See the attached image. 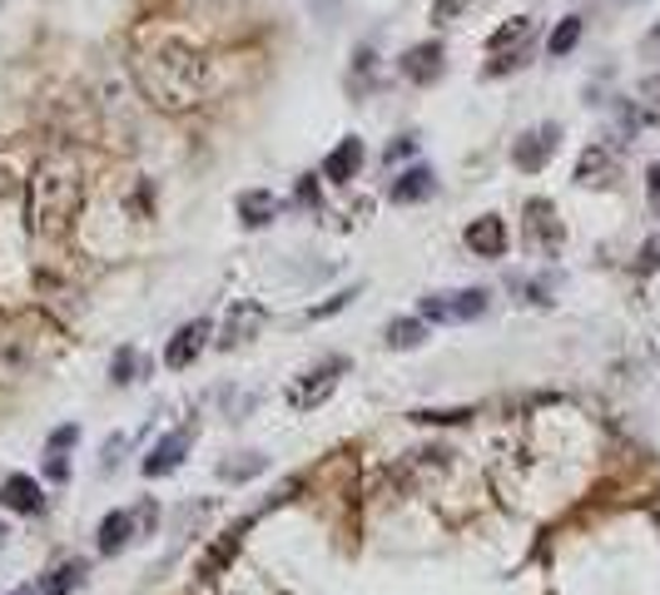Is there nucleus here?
Masks as SVG:
<instances>
[{
  "mask_svg": "<svg viewBox=\"0 0 660 595\" xmlns=\"http://www.w3.org/2000/svg\"><path fill=\"white\" fill-rule=\"evenodd\" d=\"M204 50L189 40H154L150 50L134 55V80H140V90L154 99L160 109H189L199 105V95H204Z\"/></svg>",
  "mask_w": 660,
  "mask_h": 595,
  "instance_id": "obj_1",
  "label": "nucleus"
},
{
  "mask_svg": "<svg viewBox=\"0 0 660 595\" xmlns=\"http://www.w3.org/2000/svg\"><path fill=\"white\" fill-rule=\"evenodd\" d=\"M80 199H85V179H80V159L66 150H50L31 174V199H25V214H31V234L40 238H66V228L75 224Z\"/></svg>",
  "mask_w": 660,
  "mask_h": 595,
  "instance_id": "obj_2",
  "label": "nucleus"
},
{
  "mask_svg": "<svg viewBox=\"0 0 660 595\" xmlns=\"http://www.w3.org/2000/svg\"><path fill=\"white\" fill-rule=\"evenodd\" d=\"M487 313V293L482 288H457V293H427L417 304L423 323H472Z\"/></svg>",
  "mask_w": 660,
  "mask_h": 595,
  "instance_id": "obj_3",
  "label": "nucleus"
},
{
  "mask_svg": "<svg viewBox=\"0 0 660 595\" xmlns=\"http://www.w3.org/2000/svg\"><path fill=\"white\" fill-rule=\"evenodd\" d=\"M527 40H531V15H511L507 25H497L492 40H487V50H492L487 75H507V70H517L521 55H527Z\"/></svg>",
  "mask_w": 660,
  "mask_h": 595,
  "instance_id": "obj_4",
  "label": "nucleus"
},
{
  "mask_svg": "<svg viewBox=\"0 0 660 595\" xmlns=\"http://www.w3.org/2000/svg\"><path fill=\"white\" fill-rule=\"evenodd\" d=\"M347 372V357H328V362H318V368H308L304 378L288 388V402H293V412H308V407H318V402H328V392L338 388V378Z\"/></svg>",
  "mask_w": 660,
  "mask_h": 595,
  "instance_id": "obj_5",
  "label": "nucleus"
},
{
  "mask_svg": "<svg viewBox=\"0 0 660 595\" xmlns=\"http://www.w3.org/2000/svg\"><path fill=\"white\" fill-rule=\"evenodd\" d=\"M556 144H562V124H537V130H527L517 144H511V164L527 174L546 169L556 154Z\"/></svg>",
  "mask_w": 660,
  "mask_h": 595,
  "instance_id": "obj_6",
  "label": "nucleus"
},
{
  "mask_svg": "<svg viewBox=\"0 0 660 595\" xmlns=\"http://www.w3.org/2000/svg\"><path fill=\"white\" fill-rule=\"evenodd\" d=\"M527 238H531V249L537 253H562L566 228H562V218H556L552 199H531L527 204Z\"/></svg>",
  "mask_w": 660,
  "mask_h": 595,
  "instance_id": "obj_7",
  "label": "nucleus"
},
{
  "mask_svg": "<svg viewBox=\"0 0 660 595\" xmlns=\"http://www.w3.org/2000/svg\"><path fill=\"white\" fill-rule=\"evenodd\" d=\"M140 521H154V501H144L140 511H109V516L99 521V551L119 556L134 542V526H140Z\"/></svg>",
  "mask_w": 660,
  "mask_h": 595,
  "instance_id": "obj_8",
  "label": "nucleus"
},
{
  "mask_svg": "<svg viewBox=\"0 0 660 595\" xmlns=\"http://www.w3.org/2000/svg\"><path fill=\"white\" fill-rule=\"evenodd\" d=\"M204 347H209V318H195V323H185L179 333L169 337V347H164V362H169L174 372H185L189 362L204 353Z\"/></svg>",
  "mask_w": 660,
  "mask_h": 595,
  "instance_id": "obj_9",
  "label": "nucleus"
},
{
  "mask_svg": "<svg viewBox=\"0 0 660 595\" xmlns=\"http://www.w3.org/2000/svg\"><path fill=\"white\" fill-rule=\"evenodd\" d=\"M189 447H195V432L189 427H179V432H169L164 442H154V452L144 456V476H169V472H179V462L189 456Z\"/></svg>",
  "mask_w": 660,
  "mask_h": 595,
  "instance_id": "obj_10",
  "label": "nucleus"
},
{
  "mask_svg": "<svg viewBox=\"0 0 660 595\" xmlns=\"http://www.w3.org/2000/svg\"><path fill=\"white\" fill-rule=\"evenodd\" d=\"M467 249L476 253V259H502L507 253V224H502L497 214H482L467 224Z\"/></svg>",
  "mask_w": 660,
  "mask_h": 595,
  "instance_id": "obj_11",
  "label": "nucleus"
},
{
  "mask_svg": "<svg viewBox=\"0 0 660 595\" xmlns=\"http://www.w3.org/2000/svg\"><path fill=\"white\" fill-rule=\"evenodd\" d=\"M443 40H423V45H412L408 55H402V75L412 80V85H433L437 75H443Z\"/></svg>",
  "mask_w": 660,
  "mask_h": 595,
  "instance_id": "obj_12",
  "label": "nucleus"
},
{
  "mask_svg": "<svg viewBox=\"0 0 660 595\" xmlns=\"http://www.w3.org/2000/svg\"><path fill=\"white\" fill-rule=\"evenodd\" d=\"M611 179H616V150H606V144H591V150H581V159H576V185L606 189Z\"/></svg>",
  "mask_w": 660,
  "mask_h": 595,
  "instance_id": "obj_13",
  "label": "nucleus"
},
{
  "mask_svg": "<svg viewBox=\"0 0 660 595\" xmlns=\"http://www.w3.org/2000/svg\"><path fill=\"white\" fill-rule=\"evenodd\" d=\"M363 159H368L363 140H338V150L323 159V179L328 185H353L357 169H363Z\"/></svg>",
  "mask_w": 660,
  "mask_h": 595,
  "instance_id": "obj_14",
  "label": "nucleus"
},
{
  "mask_svg": "<svg viewBox=\"0 0 660 595\" xmlns=\"http://www.w3.org/2000/svg\"><path fill=\"white\" fill-rule=\"evenodd\" d=\"M433 189H437V174L427 164H412L408 174H398L388 185V199L392 204H423V199H433Z\"/></svg>",
  "mask_w": 660,
  "mask_h": 595,
  "instance_id": "obj_15",
  "label": "nucleus"
},
{
  "mask_svg": "<svg viewBox=\"0 0 660 595\" xmlns=\"http://www.w3.org/2000/svg\"><path fill=\"white\" fill-rule=\"evenodd\" d=\"M0 507H11V511H40L45 497H40V481L25 472H11V476H0Z\"/></svg>",
  "mask_w": 660,
  "mask_h": 595,
  "instance_id": "obj_16",
  "label": "nucleus"
},
{
  "mask_svg": "<svg viewBox=\"0 0 660 595\" xmlns=\"http://www.w3.org/2000/svg\"><path fill=\"white\" fill-rule=\"evenodd\" d=\"M259 328H263V308L249 304V298H238V304L228 308V323H224V337H219V343H224V347H238V343H249Z\"/></svg>",
  "mask_w": 660,
  "mask_h": 595,
  "instance_id": "obj_17",
  "label": "nucleus"
},
{
  "mask_svg": "<svg viewBox=\"0 0 660 595\" xmlns=\"http://www.w3.org/2000/svg\"><path fill=\"white\" fill-rule=\"evenodd\" d=\"M238 218L249 228L273 224V218H279V199H273L269 189H244V194H238Z\"/></svg>",
  "mask_w": 660,
  "mask_h": 595,
  "instance_id": "obj_18",
  "label": "nucleus"
},
{
  "mask_svg": "<svg viewBox=\"0 0 660 595\" xmlns=\"http://www.w3.org/2000/svg\"><path fill=\"white\" fill-rule=\"evenodd\" d=\"M576 45H581V15H566V21H556L552 40H546V55H552V60H562V55H571Z\"/></svg>",
  "mask_w": 660,
  "mask_h": 595,
  "instance_id": "obj_19",
  "label": "nucleus"
},
{
  "mask_svg": "<svg viewBox=\"0 0 660 595\" xmlns=\"http://www.w3.org/2000/svg\"><path fill=\"white\" fill-rule=\"evenodd\" d=\"M423 337H427L423 318H398V323H388V343H392V347H402V353H408V347H417Z\"/></svg>",
  "mask_w": 660,
  "mask_h": 595,
  "instance_id": "obj_20",
  "label": "nucleus"
},
{
  "mask_svg": "<svg viewBox=\"0 0 660 595\" xmlns=\"http://www.w3.org/2000/svg\"><path fill=\"white\" fill-rule=\"evenodd\" d=\"M373 80H378V55L363 45V50L353 55V95H368Z\"/></svg>",
  "mask_w": 660,
  "mask_h": 595,
  "instance_id": "obj_21",
  "label": "nucleus"
},
{
  "mask_svg": "<svg viewBox=\"0 0 660 595\" xmlns=\"http://www.w3.org/2000/svg\"><path fill=\"white\" fill-rule=\"evenodd\" d=\"M636 109H640V119H646V124H660V75L640 80V90H636Z\"/></svg>",
  "mask_w": 660,
  "mask_h": 595,
  "instance_id": "obj_22",
  "label": "nucleus"
},
{
  "mask_svg": "<svg viewBox=\"0 0 660 595\" xmlns=\"http://www.w3.org/2000/svg\"><path fill=\"white\" fill-rule=\"evenodd\" d=\"M80 575H85V566H80V561L55 566L50 581H45V595H70V585H80Z\"/></svg>",
  "mask_w": 660,
  "mask_h": 595,
  "instance_id": "obj_23",
  "label": "nucleus"
},
{
  "mask_svg": "<svg viewBox=\"0 0 660 595\" xmlns=\"http://www.w3.org/2000/svg\"><path fill=\"white\" fill-rule=\"evenodd\" d=\"M472 0H433V31H447V25H457V15L467 11Z\"/></svg>",
  "mask_w": 660,
  "mask_h": 595,
  "instance_id": "obj_24",
  "label": "nucleus"
},
{
  "mask_svg": "<svg viewBox=\"0 0 660 595\" xmlns=\"http://www.w3.org/2000/svg\"><path fill=\"white\" fill-rule=\"evenodd\" d=\"M263 472V456H249V462H224L219 466V476L224 481H249V476H259Z\"/></svg>",
  "mask_w": 660,
  "mask_h": 595,
  "instance_id": "obj_25",
  "label": "nucleus"
},
{
  "mask_svg": "<svg viewBox=\"0 0 660 595\" xmlns=\"http://www.w3.org/2000/svg\"><path fill=\"white\" fill-rule=\"evenodd\" d=\"M109 372H115V382H134V372H140V357H134V347H119L115 362H109Z\"/></svg>",
  "mask_w": 660,
  "mask_h": 595,
  "instance_id": "obj_26",
  "label": "nucleus"
},
{
  "mask_svg": "<svg viewBox=\"0 0 660 595\" xmlns=\"http://www.w3.org/2000/svg\"><path fill=\"white\" fill-rule=\"evenodd\" d=\"M408 154H417V134H402V140H392L382 159H388V164H398V159H408Z\"/></svg>",
  "mask_w": 660,
  "mask_h": 595,
  "instance_id": "obj_27",
  "label": "nucleus"
},
{
  "mask_svg": "<svg viewBox=\"0 0 660 595\" xmlns=\"http://www.w3.org/2000/svg\"><path fill=\"white\" fill-rule=\"evenodd\" d=\"M353 293H357V288H343V293H333V298H328L323 308H314V313H308V318H333L338 308H347V298H353Z\"/></svg>",
  "mask_w": 660,
  "mask_h": 595,
  "instance_id": "obj_28",
  "label": "nucleus"
},
{
  "mask_svg": "<svg viewBox=\"0 0 660 595\" xmlns=\"http://www.w3.org/2000/svg\"><path fill=\"white\" fill-rule=\"evenodd\" d=\"M298 204L318 209V179H314V174H304V179H298Z\"/></svg>",
  "mask_w": 660,
  "mask_h": 595,
  "instance_id": "obj_29",
  "label": "nucleus"
},
{
  "mask_svg": "<svg viewBox=\"0 0 660 595\" xmlns=\"http://www.w3.org/2000/svg\"><path fill=\"white\" fill-rule=\"evenodd\" d=\"M646 194H650V209L660 214V159L646 169Z\"/></svg>",
  "mask_w": 660,
  "mask_h": 595,
  "instance_id": "obj_30",
  "label": "nucleus"
},
{
  "mask_svg": "<svg viewBox=\"0 0 660 595\" xmlns=\"http://www.w3.org/2000/svg\"><path fill=\"white\" fill-rule=\"evenodd\" d=\"M70 442H80V427H60V432L50 437V452H66Z\"/></svg>",
  "mask_w": 660,
  "mask_h": 595,
  "instance_id": "obj_31",
  "label": "nucleus"
},
{
  "mask_svg": "<svg viewBox=\"0 0 660 595\" xmlns=\"http://www.w3.org/2000/svg\"><path fill=\"white\" fill-rule=\"evenodd\" d=\"M640 269H660V234L650 238L646 249H640Z\"/></svg>",
  "mask_w": 660,
  "mask_h": 595,
  "instance_id": "obj_32",
  "label": "nucleus"
},
{
  "mask_svg": "<svg viewBox=\"0 0 660 595\" xmlns=\"http://www.w3.org/2000/svg\"><path fill=\"white\" fill-rule=\"evenodd\" d=\"M640 50H646V60H660V21L650 25V35H646V45H640Z\"/></svg>",
  "mask_w": 660,
  "mask_h": 595,
  "instance_id": "obj_33",
  "label": "nucleus"
},
{
  "mask_svg": "<svg viewBox=\"0 0 660 595\" xmlns=\"http://www.w3.org/2000/svg\"><path fill=\"white\" fill-rule=\"evenodd\" d=\"M45 472H50L55 481H66V456H60V452H50V462H45Z\"/></svg>",
  "mask_w": 660,
  "mask_h": 595,
  "instance_id": "obj_34",
  "label": "nucleus"
},
{
  "mask_svg": "<svg viewBox=\"0 0 660 595\" xmlns=\"http://www.w3.org/2000/svg\"><path fill=\"white\" fill-rule=\"evenodd\" d=\"M0 542H5V526H0Z\"/></svg>",
  "mask_w": 660,
  "mask_h": 595,
  "instance_id": "obj_35",
  "label": "nucleus"
},
{
  "mask_svg": "<svg viewBox=\"0 0 660 595\" xmlns=\"http://www.w3.org/2000/svg\"><path fill=\"white\" fill-rule=\"evenodd\" d=\"M621 5H630V0H621Z\"/></svg>",
  "mask_w": 660,
  "mask_h": 595,
  "instance_id": "obj_36",
  "label": "nucleus"
},
{
  "mask_svg": "<svg viewBox=\"0 0 660 595\" xmlns=\"http://www.w3.org/2000/svg\"><path fill=\"white\" fill-rule=\"evenodd\" d=\"M21 595H31V591H21Z\"/></svg>",
  "mask_w": 660,
  "mask_h": 595,
  "instance_id": "obj_37",
  "label": "nucleus"
}]
</instances>
